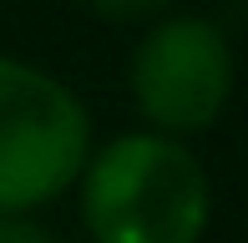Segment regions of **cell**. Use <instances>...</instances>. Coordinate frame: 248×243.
<instances>
[{
	"mask_svg": "<svg viewBox=\"0 0 248 243\" xmlns=\"http://www.w3.org/2000/svg\"><path fill=\"white\" fill-rule=\"evenodd\" d=\"M76 182L81 223L96 243H198L213 213L202 162L162 132L111 137Z\"/></svg>",
	"mask_w": 248,
	"mask_h": 243,
	"instance_id": "6da1fadb",
	"label": "cell"
},
{
	"mask_svg": "<svg viewBox=\"0 0 248 243\" xmlns=\"http://www.w3.org/2000/svg\"><path fill=\"white\" fill-rule=\"evenodd\" d=\"M92 157L86 102L31 61L0 56V213H36L76 187Z\"/></svg>",
	"mask_w": 248,
	"mask_h": 243,
	"instance_id": "7a4b0ae2",
	"label": "cell"
},
{
	"mask_svg": "<svg viewBox=\"0 0 248 243\" xmlns=\"http://www.w3.org/2000/svg\"><path fill=\"white\" fill-rule=\"evenodd\" d=\"M132 102L162 137L208 132L233 96V51L213 20L167 15L132 51Z\"/></svg>",
	"mask_w": 248,
	"mask_h": 243,
	"instance_id": "3957f363",
	"label": "cell"
},
{
	"mask_svg": "<svg viewBox=\"0 0 248 243\" xmlns=\"http://www.w3.org/2000/svg\"><path fill=\"white\" fill-rule=\"evenodd\" d=\"M86 5L107 20H147V15H162L167 5H177V0H86Z\"/></svg>",
	"mask_w": 248,
	"mask_h": 243,
	"instance_id": "277c9868",
	"label": "cell"
},
{
	"mask_svg": "<svg viewBox=\"0 0 248 243\" xmlns=\"http://www.w3.org/2000/svg\"><path fill=\"white\" fill-rule=\"evenodd\" d=\"M0 243H56V238L20 213H0Z\"/></svg>",
	"mask_w": 248,
	"mask_h": 243,
	"instance_id": "5b68a950",
	"label": "cell"
}]
</instances>
